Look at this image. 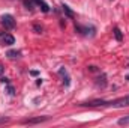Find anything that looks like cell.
I'll list each match as a JSON object with an SVG mask.
<instances>
[{"label":"cell","instance_id":"obj_8","mask_svg":"<svg viewBox=\"0 0 129 128\" xmlns=\"http://www.w3.org/2000/svg\"><path fill=\"white\" fill-rule=\"evenodd\" d=\"M59 75H62V77H63V78H64V84H66V86H69V83H71V81H69V75H68V72H66V69H64V68H60V69H59Z\"/></svg>","mask_w":129,"mask_h":128},{"label":"cell","instance_id":"obj_4","mask_svg":"<svg viewBox=\"0 0 129 128\" xmlns=\"http://www.w3.org/2000/svg\"><path fill=\"white\" fill-rule=\"evenodd\" d=\"M2 44L3 45H14L15 44V38L9 33H3L2 35Z\"/></svg>","mask_w":129,"mask_h":128},{"label":"cell","instance_id":"obj_12","mask_svg":"<svg viewBox=\"0 0 129 128\" xmlns=\"http://www.w3.org/2000/svg\"><path fill=\"white\" fill-rule=\"evenodd\" d=\"M6 91H8V94H9L11 96H14V95H15V89H14V88H12L11 84H8V88H6Z\"/></svg>","mask_w":129,"mask_h":128},{"label":"cell","instance_id":"obj_6","mask_svg":"<svg viewBox=\"0 0 129 128\" xmlns=\"http://www.w3.org/2000/svg\"><path fill=\"white\" fill-rule=\"evenodd\" d=\"M62 11H63V14H64V15H66L68 18H71V20H72V18L75 17V14H74V12L71 11V8H69L68 5H64V3L62 5Z\"/></svg>","mask_w":129,"mask_h":128},{"label":"cell","instance_id":"obj_14","mask_svg":"<svg viewBox=\"0 0 129 128\" xmlns=\"http://www.w3.org/2000/svg\"><path fill=\"white\" fill-rule=\"evenodd\" d=\"M0 81H2V83H6V84H9V78H6V77H2V78H0Z\"/></svg>","mask_w":129,"mask_h":128},{"label":"cell","instance_id":"obj_9","mask_svg":"<svg viewBox=\"0 0 129 128\" xmlns=\"http://www.w3.org/2000/svg\"><path fill=\"white\" fill-rule=\"evenodd\" d=\"M113 32H114V36H116V39H117L119 42H122V41H123V35H122V32H120V29H119V27H114V30H113Z\"/></svg>","mask_w":129,"mask_h":128},{"label":"cell","instance_id":"obj_13","mask_svg":"<svg viewBox=\"0 0 129 128\" xmlns=\"http://www.w3.org/2000/svg\"><path fill=\"white\" fill-rule=\"evenodd\" d=\"M33 30H35L36 33H42V30H44V29H42V26H39V24H35V26H33Z\"/></svg>","mask_w":129,"mask_h":128},{"label":"cell","instance_id":"obj_15","mask_svg":"<svg viewBox=\"0 0 129 128\" xmlns=\"http://www.w3.org/2000/svg\"><path fill=\"white\" fill-rule=\"evenodd\" d=\"M3 71H5V68H3V65L0 63V75H2V74H3Z\"/></svg>","mask_w":129,"mask_h":128},{"label":"cell","instance_id":"obj_10","mask_svg":"<svg viewBox=\"0 0 129 128\" xmlns=\"http://www.w3.org/2000/svg\"><path fill=\"white\" fill-rule=\"evenodd\" d=\"M119 125H129V115L119 119Z\"/></svg>","mask_w":129,"mask_h":128},{"label":"cell","instance_id":"obj_2","mask_svg":"<svg viewBox=\"0 0 129 128\" xmlns=\"http://www.w3.org/2000/svg\"><path fill=\"white\" fill-rule=\"evenodd\" d=\"M129 105V95L122 96V98H117L114 101H110V105L108 107H128Z\"/></svg>","mask_w":129,"mask_h":128},{"label":"cell","instance_id":"obj_1","mask_svg":"<svg viewBox=\"0 0 129 128\" xmlns=\"http://www.w3.org/2000/svg\"><path fill=\"white\" fill-rule=\"evenodd\" d=\"M0 21H2V24H3V27H5L6 30H12V29H15V26H17L15 18H14L11 14H5V15H2Z\"/></svg>","mask_w":129,"mask_h":128},{"label":"cell","instance_id":"obj_3","mask_svg":"<svg viewBox=\"0 0 129 128\" xmlns=\"http://www.w3.org/2000/svg\"><path fill=\"white\" fill-rule=\"evenodd\" d=\"M50 116H38V118H32V119H24L23 124L24 125H33V124H41V122H45L48 121Z\"/></svg>","mask_w":129,"mask_h":128},{"label":"cell","instance_id":"obj_7","mask_svg":"<svg viewBox=\"0 0 129 128\" xmlns=\"http://www.w3.org/2000/svg\"><path fill=\"white\" fill-rule=\"evenodd\" d=\"M6 56H8L9 59H17V57L21 56V51H18V50H9V51L6 53Z\"/></svg>","mask_w":129,"mask_h":128},{"label":"cell","instance_id":"obj_16","mask_svg":"<svg viewBox=\"0 0 129 128\" xmlns=\"http://www.w3.org/2000/svg\"><path fill=\"white\" fill-rule=\"evenodd\" d=\"M126 80H129V75H128V77H126Z\"/></svg>","mask_w":129,"mask_h":128},{"label":"cell","instance_id":"obj_11","mask_svg":"<svg viewBox=\"0 0 129 128\" xmlns=\"http://www.w3.org/2000/svg\"><path fill=\"white\" fill-rule=\"evenodd\" d=\"M24 6H26L27 9H30V11H32L33 6H35V2H33V0H24Z\"/></svg>","mask_w":129,"mask_h":128},{"label":"cell","instance_id":"obj_5","mask_svg":"<svg viewBox=\"0 0 129 128\" xmlns=\"http://www.w3.org/2000/svg\"><path fill=\"white\" fill-rule=\"evenodd\" d=\"M33 2H35L36 6H39V8L42 9V12H48V11H50V6H48L44 0H33Z\"/></svg>","mask_w":129,"mask_h":128}]
</instances>
